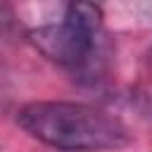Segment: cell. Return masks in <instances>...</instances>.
<instances>
[{
	"label": "cell",
	"instance_id": "6da1fadb",
	"mask_svg": "<svg viewBox=\"0 0 152 152\" xmlns=\"http://www.w3.org/2000/svg\"><path fill=\"white\" fill-rule=\"evenodd\" d=\"M17 124L36 140L66 152L121 150L131 142L124 121L83 102L38 100L17 112Z\"/></svg>",
	"mask_w": 152,
	"mask_h": 152
},
{
	"label": "cell",
	"instance_id": "7a4b0ae2",
	"mask_svg": "<svg viewBox=\"0 0 152 152\" xmlns=\"http://www.w3.org/2000/svg\"><path fill=\"white\" fill-rule=\"evenodd\" d=\"M31 43L78 81L95 83L104 74L109 50L102 31V12L95 5H66L57 21L31 31Z\"/></svg>",
	"mask_w": 152,
	"mask_h": 152
}]
</instances>
